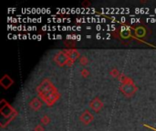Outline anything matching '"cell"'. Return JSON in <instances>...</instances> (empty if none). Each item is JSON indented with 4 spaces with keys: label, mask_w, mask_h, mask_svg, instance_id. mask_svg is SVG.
Masks as SVG:
<instances>
[{
    "label": "cell",
    "mask_w": 156,
    "mask_h": 131,
    "mask_svg": "<svg viewBox=\"0 0 156 131\" xmlns=\"http://www.w3.org/2000/svg\"><path fill=\"white\" fill-rule=\"evenodd\" d=\"M80 119H81V121H83L84 123L88 124V123H90V122L91 121V120H92V116L90 114V112L86 111L84 114H83V115L81 116Z\"/></svg>",
    "instance_id": "6da1fadb"
},
{
    "label": "cell",
    "mask_w": 156,
    "mask_h": 131,
    "mask_svg": "<svg viewBox=\"0 0 156 131\" xmlns=\"http://www.w3.org/2000/svg\"><path fill=\"white\" fill-rule=\"evenodd\" d=\"M91 107L94 109V110L96 111H99L100 110V108L102 107V103L99 100V99H95V100H93L90 104Z\"/></svg>",
    "instance_id": "7a4b0ae2"
}]
</instances>
